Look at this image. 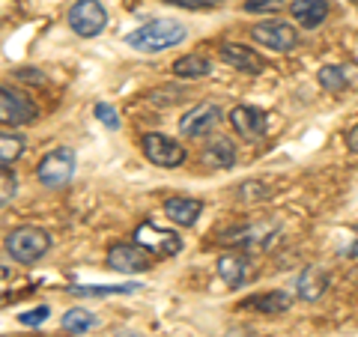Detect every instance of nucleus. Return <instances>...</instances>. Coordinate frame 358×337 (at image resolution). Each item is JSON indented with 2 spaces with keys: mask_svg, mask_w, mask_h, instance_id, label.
I'll return each instance as SVG.
<instances>
[{
  "mask_svg": "<svg viewBox=\"0 0 358 337\" xmlns=\"http://www.w3.org/2000/svg\"><path fill=\"white\" fill-rule=\"evenodd\" d=\"M141 152L143 159H147L150 164L155 167H164V171H173V167H179L185 162V147L173 138H167V134H143L141 138Z\"/></svg>",
  "mask_w": 358,
  "mask_h": 337,
  "instance_id": "nucleus-6",
  "label": "nucleus"
},
{
  "mask_svg": "<svg viewBox=\"0 0 358 337\" xmlns=\"http://www.w3.org/2000/svg\"><path fill=\"white\" fill-rule=\"evenodd\" d=\"M48 317H51V308H48V305H39V308H33V310L18 313V322H21V325H30V329H33V325H42Z\"/></svg>",
  "mask_w": 358,
  "mask_h": 337,
  "instance_id": "nucleus-27",
  "label": "nucleus"
},
{
  "mask_svg": "<svg viewBox=\"0 0 358 337\" xmlns=\"http://www.w3.org/2000/svg\"><path fill=\"white\" fill-rule=\"evenodd\" d=\"M0 185H3V194H0V203L9 206V200L15 197V188H18V179H15V173L9 171V167H3V171H0Z\"/></svg>",
  "mask_w": 358,
  "mask_h": 337,
  "instance_id": "nucleus-26",
  "label": "nucleus"
},
{
  "mask_svg": "<svg viewBox=\"0 0 358 337\" xmlns=\"http://www.w3.org/2000/svg\"><path fill=\"white\" fill-rule=\"evenodd\" d=\"M317 81L322 89H329V93H341V89L350 84V75H346V69H341V66H322Z\"/></svg>",
  "mask_w": 358,
  "mask_h": 337,
  "instance_id": "nucleus-24",
  "label": "nucleus"
},
{
  "mask_svg": "<svg viewBox=\"0 0 358 337\" xmlns=\"http://www.w3.org/2000/svg\"><path fill=\"white\" fill-rule=\"evenodd\" d=\"M230 126L242 141H260L268 129V120H266V110H260V108L236 105L230 110Z\"/></svg>",
  "mask_w": 358,
  "mask_h": 337,
  "instance_id": "nucleus-12",
  "label": "nucleus"
},
{
  "mask_svg": "<svg viewBox=\"0 0 358 337\" xmlns=\"http://www.w3.org/2000/svg\"><path fill=\"white\" fill-rule=\"evenodd\" d=\"M278 6H281V0H248L245 3L248 13H275Z\"/></svg>",
  "mask_w": 358,
  "mask_h": 337,
  "instance_id": "nucleus-28",
  "label": "nucleus"
},
{
  "mask_svg": "<svg viewBox=\"0 0 358 337\" xmlns=\"http://www.w3.org/2000/svg\"><path fill=\"white\" fill-rule=\"evenodd\" d=\"M212 72V63L203 54H185L173 63V75L182 78V81H194V78H206Z\"/></svg>",
  "mask_w": 358,
  "mask_h": 337,
  "instance_id": "nucleus-21",
  "label": "nucleus"
},
{
  "mask_svg": "<svg viewBox=\"0 0 358 337\" xmlns=\"http://www.w3.org/2000/svg\"><path fill=\"white\" fill-rule=\"evenodd\" d=\"M221 108L212 105V102H200L194 105L192 110H185L182 117H179V134L182 138H203V134H209L212 129L221 122Z\"/></svg>",
  "mask_w": 358,
  "mask_h": 337,
  "instance_id": "nucleus-9",
  "label": "nucleus"
},
{
  "mask_svg": "<svg viewBox=\"0 0 358 337\" xmlns=\"http://www.w3.org/2000/svg\"><path fill=\"white\" fill-rule=\"evenodd\" d=\"M293 305V296L284 293V289H272V293H263V296H254L248 301H242V310H257V313H284Z\"/></svg>",
  "mask_w": 358,
  "mask_h": 337,
  "instance_id": "nucleus-19",
  "label": "nucleus"
},
{
  "mask_svg": "<svg viewBox=\"0 0 358 337\" xmlns=\"http://www.w3.org/2000/svg\"><path fill=\"white\" fill-rule=\"evenodd\" d=\"M66 24L72 27L75 36L93 39L108 27V9L99 0H75L66 13Z\"/></svg>",
  "mask_w": 358,
  "mask_h": 337,
  "instance_id": "nucleus-3",
  "label": "nucleus"
},
{
  "mask_svg": "<svg viewBox=\"0 0 358 337\" xmlns=\"http://www.w3.org/2000/svg\"><path fill=\"white\" fill-rule=\"evenodd\" d=\"M21 152H24V141H21L18 134H13V131L0 134V164L13 167L21 159Z\"/></svg>",
  "mask_w": 358,
  "mask_h": 337,
  "instance_id": "nucleus-23",
  "label": "nucleus"
},
{
  "mask_svg": "<svg viewBox=\"0 0 358 337\" xmlns=\"http://www.w3.org/2000/svg\"><path fill=\"white\" fill-rule=\"evenodd\" d=\"M329 289V275L320 266H305V272L296 280V296L301 301H320Z\"/></svg>",
  "mask_w": 358,
  "mask_h": 337,
  "instance_id": "nucleus-17",
  "label": "nucleus"
},
{
  "mask_svg": "<svg viewBox=\"0 0 358 337\" xmlns=\"http://www.w3.org/2000/svg\"><path fill=\"white\" fill-rule=\"evenodd\" d=\"M131 239L138 242L143 251H150L155 260H167V257H176L179 251H182V239H179L173 230H164L152 221H141L138 227H134Z\"/></svg>",
  "mask_w": 358,
  "mask_h": 337,
  "instance_id": "nucleus-4",
  "label": "nucleus"
},
{
  "mask_svg": "<svg viewBox=\"0 0 358 337\" xmlns=\"http://www.w3.org/2000/svg\"><path fill=\"white\" fill-rule=\"evenodd\" d=\"M185 36H188L185 24L171 21V18H159V21H150V24L131 30L126 42H129V48L141 51V54H159L167 48H176L179 42H185Z\"/></svg>",
  "mask_w": 358,
  "mask_h": 337,
  "instance_id": "nucleus-1",
  "label": "nucleus"
},
{
  "mask_svg": "<svg viewBox=\"0 0 358 337\" xmlns=\"http://www.w3.org/2000/svg\"><path fill=\"white\" fill-rule=\"evenodd\" d=\"M358 230V227H355ZM343 254L346 257H358V236H355V242H350V245H346V248H343Z\"/></svg>",
  "mask_w": 358,
  "mask_h": 337,
  "instance_id": "nucleus-31",
  "label": "nucleus"
},
{
  "mask_svg": "<svg viewBox=\"0 0 358 337\" xmlns=\"http://www.w3.org/2000/svg\"><path fill=\"white\" fill-rule=\"evenodd\" d=\"M33 120H36V105H33L24 93L9 89V87L0 89V122H3V126L15 129V126H27Z\"/></svg>",
  "mask_w": 358,
  "mask_h": 337,
  "instance_id": "nucleus-10",
  "label": "nucleus"
},
{
  "mask_svg": "<svg viewBox=\"0 0 358 337\" xmlns=\"http://www.w3.org/2000/svg\"><path fill=\"white\" fill-rule=\"evenodd\" d=\"M251 39L257 45H263V48H272L278 54H287V51H293L296 48V42H299V33L293 24H287V21H260V24H254L251 27Z\"/></svg>",
  "mask_w": 358,
  "mask_h": 337,
  "instance_id": "nucleus-7",
  "label": "nucleus"
},
{
  "mask_svg": "<svg viewBox=\"0 0 358 337\" xmlns=\"http://www.w3.org/2000/svg\"><path fill=\"white\" fill-rule=\"evenodd\" d=\"M75 167H78V159L72 147L51 150L48 155H42V162L36 167V179L45 188H63L75 176Z\"/></svg>",
  "mask_w": 358,
  "mask_h": 337,
  "instance_id": "nucleus-5",
  "label": "nucleus"
},
{
  "mask_svg": "<svg viewBox=\"0 0 358 337\" xmlns=\"http://www.w3.org/2000/svg\"><path fill=\"white\" fill-rule=\"evenodd\" d=\"M346 147H350V152L358 155V126H352L350 131H346Z\"/></svg>",
  "mask_w": 358,
  "mask_h": 337,
  "instance_id": "nucleus-30",
  "label": "nucleus"
},
{
  "mask_svg": "<svg viewBox=\"0 0 358 337\" xmlns=\"http://www.w3.org/2000/svg\"><path fill=\"white\" fill-rule=\"evenodd\" d=\"M60 325H63V331H69V334H87L96 325V317L84 308H72V310L63 313Z\"/></svg>",
  "mask_w": 358,
  "mask_h": 337,
  "instance_id": "nucleus-22",
  "label": "nucleus"
},
{
  "mask_svg": "<svg viewBox=\"0 0 358 337\" xmlns=\"http://www.w3.org/2000/svg\"><path fill=\"white\" fill-rule=\"evenodd\" d=\"M173 6H182V9H209L215 0H167Z\"/></svg>",
  "mask_w": 358,
  "mask_h": 337,
  "instance_id": "nucleus-29",
  "label": "nucleus"
},
{
  "mask_svg": "<svg viewBox=\"0 0 358 337\" xmlns=\"http://www.w3.org/2000/svg\"><path fill=\"white\" fill-rule=\"evenodd\" d=\"M289 15H293L305 30H313L326 21L329 0H293V3H289Z\"/></svg>",
  "mask_w": 358,
  "mask_h": 337,
  "instance_id": "nucleus-18",
  "label": "nucleus"
},
{
  "mask_svg": "<svg viewBox=\"0 0 358 337\" xmlns=\"http://www.w3.org/2000/svg\"><path fill=\"white\" fill-rule=\"evenodd\" d=\"M141 284H110V287H102V284H78V287H69L72 296H81V299H108V296H131L138 293Z\"/></svg>",
  "mask_w": 358,
  "mask_h": 337,
  "instance_id": "nucleus-20",
  "label": "nucleus"
},
{
  "mask_svg": "<svg viewBox=\"0 0 358 337\" xmlns=\"http://www.w3.org/2000/svg\"><path fill=\"white\" fill-rule=\"evenodd\" d=\"M236 159H239V152L230 138H212L203 147V152H200V162L212 167V171H227V167L236 164Z\"/></svg>",
  "mask_w": 358,
  "mask_h": 337,
  "instance_id": "nucleus-14",
  "label": "nucleus"
},
{
  "mask_svg": "<svg viewBox=\"0 0 358 337\" xmlns=\"http://www.w3.org/2000/svg\"><path fill=\"white\" fill-rule=\"evenodd\" d=\"M3 248L15 263L33 266L51 251V236L42 227H30V224H24V227H15V230L6 233Z\"/></svg>",
  "mask_w": 358,
  "mask_h": 337,
  "instance_id": "nucleus-2",
  "label": "nucleus"
},
{
  "mask_svg": "<svg viewBox=\"0 0 358 337\" xmlns=\"http://www.w3.org/2000/svg\"><path fill=\"white\" fill-rule=\"evenodd\" d=\"M251 275V257L248 254H239V251H230L218 257V278L224 280L227 287H242Z\"/></svg>",
  "mask_w": 358,
  "mask_h": 337,
  "instance_id": "nucleus-15",
  "label": "nucleus"
},
{
  "mask_svg": "<svg viewBox=\"0 0 358 337\" xmlns=\"http://www.w3.org/2000/svg\"><path fill=\"white\" fill-rule=\"evenodd\" d=\"M108 266L114 272H122V275H138V272H147L152 268V254L143 251L138 242H120V245H110L108 251Z\"/></svg>",
  "mask_w": 358,
  "mask_h": 337,
  "instance_id": "nucleus-8",
  "label": "nucleus"
},
{
  "mask_svg": "<svg viewBox=\"0 0 358 337\" xmlns=\"http://www.w3.org/2000/svg\"><path fill=\"white\" fill-rule=\"evenodd\" d=\"M352 3H355V6H358V0H352Z\"/></svg>",
  "mask_w": 358,
  "mask_h": 337,
  "instance_id": "nucleus-32",
  "label": "nucleus"
},
{
  "mask_svg": "<svg viewBox=\"0 0 358 337\" xmlns=\"http://www.w3.org/2000/svg\"><path fill=\"white\" fill-rule=\"evenodd\" d=\"M164 215L179 227H194L197 218L203 215V200L197 197H171L164 200Z\"/></svg>",
  "mask_w": 358,
  "mask_h": 337,
  "instance_id": "nucleus-16",
  "label": "nucleus"
},
{
  "mask_svg": "<svg viewBox=\"0 0 358 337\" xmlns=\"http://www.w3.org/2000/svg\"><path fill=\"white\" fill-rule=\"evenodd\" d=\"M93 114H96V120L102 122L105 129H110V131H117V129H120V114H117V108H114V105L99 102V105L93 108Z\"/></svg>",
  "mask_w": 358,
  "mask_h": 337,
  "instance_id": "nucleus-25",
  "label": "nucleus"
},
{
  "mask_svg": "<svg viewBox=\"0 0 358 337\" xmlns=\"http://www.w3.org/2000/svg\"><path fill=\"white\" fill-rule=\"evenodd\" d=\"M221 60L233 66L239 72H248V75H260L266 69V60L257 54L248 45H239V42H224L221 45Z\"/></svg>",
  "mask_w": 358,
  "mask_h": 337,
  "instance_id": "nucleus-13",
  "label": "nucleus"
},
{
  "mask_svg": "<svg viewBox=\"0 0 358 337\" xmlns=\"http://www.w3.org/2000/svg\"><path fill=\"white\" fill-rule=\"evenodd\" d=\"M275 233H278V224L272 221H257V224H248V227H239L230 233V245H239L245 254H257V251H266L268 245L275 242Z\"/></svg>",
  "mask_w": 358,
  "mask_h": 337,
  "instance_id": "nucleus-11",
  "label": "nucleus"
}]
</instances>
